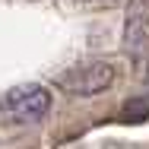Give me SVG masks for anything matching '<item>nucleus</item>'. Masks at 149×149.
Returning <instances> with one entry per match:
<instances>
[{
    "mask_svg": "<svg viewBox=\"0 0 149 149\" xmlns=\"http://www.w3.org/2000/svg\"><path fill=\"white\" fill-rule=\"evenodd\" d=\"M111 83H114L111 63H83L60 76V89H67L70 95H98Z\"/></svg>",
    "mask_w": 149,
    "mask_h": 149,
    "instance_id": "nucleus-1",
    "label": "nucleus"
},
{
    "mask_svg": "<svg viewBox=\"0 0 149 149\" xmlns=\"http://www.w3.org/2000/svg\"><path fill=\"white\" fill-rule=\"evenodd\" d=\"M3 108L13 111L16 118L38 120L41 114H48V108H51V92L41 89V86H35V83H29V86H16L13 92H6Z\"/></svg>",
    "mask_w": 149,
    "mask_h": 149,
    "instance_id": "nucleus-2",
    "label": "nucleus"
}]
</instances>
